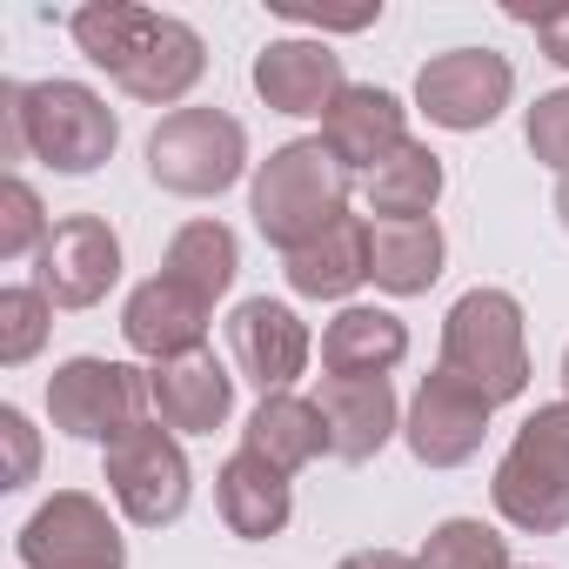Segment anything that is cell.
<instances>
[{
  "instance_id": "obj_1",
  "label": "cell",
  "mask_w": 569,
  "mask_h": 569,
  "mask_svg": "<svg viewBox=\"0 0 569 569\" xmlns=\"http://www.w3.org/2000/svg\"><path fill=\"white\" fill-rule=\"evenodd\" d=\"M248 208H254V228L296 254L309 248L336 214H349V168L329 154V141H289L274 148L261 168H254V188H248Z\"/></svg>"
},
{
  "instance_id": "obj_2",
  "label": "cell",
  "mask_w": 569,
  "mask_h": 569,
  "mask_svg": "<svg viewBox=\"0 0 569 569\" xmlns=\"http://www.w3.org/2000/svg\"><path fill=\"white\" fill-rule=\"evenodd\" d=\"M442 369L476 389L489 409L516 402L529 389V342H522V302L502 289H469L442 316Z\"/></svg>"
},
{
  "instance_id": "obj_3",
  "label": "cell",
  "mask_w": 569,
  "mask_h": 569,
  "mask_svg": "<svg viewBox=\"0 0 569 569\" xmlns=\"http://www.w3.org/2000/svg\"><path fill=\"white\" fill-rule=\"evenodd\" d=\"M489 496L529 536L569 529V402H549L516 429L509 456L496 462Z\"/></svg>"
},
{
  "instance_id": "obj_4",
  "label": "cell",
  "mask_w": 569,
  "mask_h": 569,
  "mask_svg": "<svg viewBox=\"0 0 569 569\" xmlns=\"http://www.w3.org/2000/svg\"><path fill=\"white\" fill-rule=\"evenodd\" d=\"M248 168V128L228 108H174L161 114V128L148 134V174L168 194H221L234 188Z\"/></svg>"
},
{
  "instance_id": "obj_5",
  "label": "cell",
  "mask_w": 569,
  "mask_h": 569,
  "mask_svg": "<svg viewBox=\"0 0 569 569\" xmlns=\"http://www.w3.org/2000/svg\"><path fill=\"white\" fill-rule=\"evenodd\" d=\"M21 114H28V154L48 161L54 174H94L114 141H121V121L114 108L81 88V81H34L21 88Z\"/></svg>"
},
{
  "instance_id": "obj_6",
  "label": "cell",
  "mask_w": 569,
  "mask_h": 569,
  "mask_svg": "<svg viewBox=\"0 0 569 569\" xmlns=\"http://www.w3.org/2000/svg\"><path fill=\"white\" fill-rule=\"evenodd\" d=\"M141 402H148V382L128 369V362H101V356H74L54 369L48 382V416L54 429L81 436V442H114L141 422Z\"/></svg>"
},
{
  "instance_id": "obj_7",
  "label": "cell",
  "mask_w": 569,
  "mask_h": 569,
  "mask_svg": "<svg viewBox=\"0 0 569 569\" xmlns=\"http://www.w3.org/2000/svg\"><path fill=\"white\" fill-rule=\"evenodd\" d=\"M108 489L128 509V522L161 529L188 509V456L161 422H134L108 442Z\"/></svg>"
},
{
  "instance_id": "obj_8",
  "label": "cell",
  "mask_w": 569,
  "mask_h": 569,
  "mask_svg": "<svg viewBox=\"0 0 569 569\" xmlns=\"http://www.w3.org/2000/svg\"><path fill=\"white\" fill-rule=\"evenodd\" d=\"M516 94V68L496 48H449L416 74V108L449 128V134H476L489 128Z\"/></svg>"
},
{
  "instance_id": "obj_9",
  "label": "cell",
  "mask_w": 569,
  "mask_h": 569,
  "mask_svg": "<svg viewBox=\"0 0 569 569\" xmlns=\"http://www.w3.org/2000/svg\"><path fill=\"white\" fill-rule=\"evenodd\" d=\"M21 562L28 569H128V542L88 489H61L28 516Z\"/></svg>"
},
{
  "instance_id": "obj_10",
  "label": "cell",
  "mask_w": 569,
  "mask_h": 569,
  "mask_svg": "<svg viewBox=\"0 0 569 569\" xmlns=\"http://www.w3.org/2000/svg\"><path fill=\"white\" fill-rule=\"evenodd\" d=\"M121 274V241L101 214H68L54 221L48 248H41V281L34 289L54 302V309H94Z\"/></svg>"
},
{
  "instance_id": "obj_11",
  "label": "cell",
  "mask_w": 569,
  "mask_h": 569,
  "mask_svg": "<svg viewBox=\"0 0 569 569\" xmlns=\"http://www.w3.org/2000/svg\"><path fill=\"white\" fill-rule=\"evenodd\" d=\"M402 436H409V456H416V462L456 469V462H469V456L482 449V436H489V402H482L476 389H462L449 369H436V376H422Z\"/></svg>"
},
{
  "instance_id": "obj_12",
  "label": "cell",
  "mask_w": 569,
  "mask_h": 569,
  "mask_svg": "<svg viewBox=\"0 0 569 569\" xmlns=\"http://www.w3.org/2000/svg\"><path fill=\"white\" fill-rule=\"evenodd\" d=\"M228 349H234V369L261 389V396H289V382L309 369V329L289 302H241L228 316Z\"/></svg>"
},
{
  "instance_id": "obj_13",
  "label": "cell",
  "mask_w": 569,
  "mask_h": 569,
  "mask_svg": "<svg viewBox=\"0 0 569 569\" xmlns=\"http://www.w3.org/2000/svg\"><path fill=\"white\" fill-rule=\"evenodd\" d=\"M208 296H194L188 281H174V274H154V281H141V289L128 296V309H121V336H128V349L134 356H148V362H174V356H194L201 349V336H208Z\"/></svg>"
},
{
  "instance_id": "obj_14",
  "label": "cell",
  "mask_w": 569,
  "mask_h": 569,
  "mask_svg": "<svg viewBox=\"0 0 569 569\" xmlns=\"http://www.w3.org/2000/svg\"><path fill=\"white\" fill-rule=\"evenodd\" d=\"M349 74L329 41H268L254 54V94L274 114H329L342 101Z\"/></svg>"
},
{
  "instance_id": "obj_15",
  "label": "cell",
  "mask_w": 569,
  "mask_h": 569,
  "mask_svg": "<svg viewBox=\"0 0 569 569\" xmlns=\"http://www.w3.org/2000/svg\"><path fill=\"white\" fill-rule=\"evenodd\" d=\"M148 402H154L161 429L208 436V429H221L228 409H234V376L214 362V349H194V356L154 362V376H148Z\"/></svg>"
},
{
  "instance_id": "obj_16",
  "label": "cell",
  "mask_w": 569,
  "mask_h": 569,
  "mask_svg": "<svg viewBox=\"0 0 569 569\" xmlns=\"http://www.w3.org/2000/svg\"><path fill=\"white\" fill-rule=\"evenodd\" d=\"M322 141L329 154L356 174V168H382L402 141H409V108L389 88H342V101L322 114Z\"/></svg>"
},
{
  "instance_id": "obj_17",
  "label": "cell",
  "mask_w": 569,
  "mask_h": 569,
  "mask_svg": "<svg viewBox=\"0 0 569 569\" xmlns=\"http://www.w3.org/2000/svg\"><path fill=\"white\" fill-rule=\"evenodd\" d=\"M214 509L221 522L241 536V542H268L289 529V476H281L274 462H261L254 449H234L221 469H214Z\"/></svg>"
},
{
  "instance_id": "obj_18",
  "label": "cell",
  "mask_w": 569,
  "mask_h": 569,
  "mask_svg": "<svg viewBox=\"0 0 569 569\" xmlns=\"http://www.w3.org/2000/svg\"><path fill=\"white\" fill-rule=\"evenodd\" d=\"M316 402L329 416V442H336L342 462H369L396 436V389H389V376H329Z\"/></svg>"
},
{
  "instance_id": "obj_19",
  "label": "cell",
  "mask_w": 569,
  "mask_h": 569,
  "mask_svg": "<svg viewBox=\"0 0 569 569\" xmlns=\"http://www.w3.org/2000/svg\"><path fill=\"white\" fill-rule=\"evenodd\" d=\"M369 281V221L362 214H336L309 248L289 254V289L309 302H342Z\"/></svg>"
},
{
  "instance_id": "obj_20",
  "label": "cell",
  "mask_w": 569,
  "mask_h": 569,
  "mask_svg": "<svg viewBox=\"0 0 569 569\" xmlns=\"http://www.w3.org/2000/svg\"><path fill=\"white\" fill-rule=\"evenodd\" d=\"M241 449H254L261 462H274L281 476H296V469H309L322 449H336L329 442V416H322V402H309V396H261V409L248 416V429H241Z\"/></svg>"
},
{
  "instance_id": "obj_21",
  "label": "cell",
  "mask_w": 569,
  "mask_h": 569,
  "mask_svg": "<svg viewBox=\"0 0 569 569\" xmlns=\"http://www.w3.org/2000/svg\"><path fill=\"white\" fill-rule=\"evenodd\" d=\"M442 274V228L436 221H376L369 228V281L389 296H429Z\"/></svg>"
},
{
  "instance_id": "obj_22",
  "label": "cell",
  "mask_w": 569,
  "mask_h": 569,
  "mask_svg": "<svg viewBox=\"0 0 569 569\" xmlns=\"http://www.w3.org/2000/svg\"><path fill=\"white\" fill-rule=\"evenodd\" d=\"M409 356V329L389 309H342L322 329V369L329 376H389Z\"/></svg>"
},
{
  "instance_id": "obj_23",
  "label": "cell",
  "mask_w": 569,
  "mask_h": 569,
  "mask_svg": "<svg viewBox=\"0 0 569 569\" xmlns=\"http://www.w3.org/2000/svg\"><path fill=\"white\" fill-rule=\"evenodd\" d=\"M161 21H168V14L134 8V0H94V8H81V14H74V48H81L94 68H108V74L121 81V74L154 48Z\"/></svg>"
},
{
  "instance_id": "obj_24",
  "label": "cell",
  "mask_w": 569,
  "mask_h": 569,
  "mask_svg": "<svg viewBox=\"0 0 569 569\" xmlns=\"http://www.w3.org/2000/svg\"><path fill=\"white\" fill-rule=\"evenodd\" d=\"M208 74V48H201V34L188 28V21H161V34H154V48L121 74V94H134V101H148V108H168V101H181L194 81Z\"/></svg>"
},
{
  "instance_id": "obj_25",
  "label": "cell",
  "mask_w": 569,
  "mask_h": 569,
  "mask_svg": "<svg viewBox=\"0 0 569 569\" xmlns=\"http://www.w3.org/2000/svg\"><path fill=\"white\" fill-rule=\"evenodd\" d=\"M362 201L376 221H429V208L442 201V154H429L422 141H402L362 181Z\"/></svg>"
},
{
  "instance_id": "obj_26",
  "label": "cell",
  "mask_w": 569,
  "mask_h": 569,
  "mask_svg": "<svg viewBox=\"0 0 569 569\" xmlns=\"http://www.w3.org/2000/svg\"><path fill=\"white\" fill-rule=\"evenodd\" d=\"M234 268H241V241H234V228H221V221H188V228H174V241H168V254H161V274L188 281V289L208 296V302L228 296Z\"/></svg>"
},
{
  "instance_id": "obj_27",
  "label": "cell",
  "mask_w": 569,
  "mask_h": 569,
  "mask_svg": "<svg viewBox=\"0 0 569 569\" xmlns=\"http://www.w3.org/2000/svg\"><path fill=\"white\" fill-rule=\"evenodd\" d=\"M416 562L422 569H509V542L489 522H476V516H449V522L429 529Z\"/></svg>"
},
{
  "instance_id": "obj_28",
  "label": "cell",
  "mask_w": 569,
  "mask_h": 569,
  "mask_svg": "<svg viewBox=\"0 0 569 569\" xmlns=\"http://www.w3.org/2000/svg\"><path fill=\"white\" fill-rule=\"evenodd\" d=\"M48 322H54V302L41 289H0V362L8 369L34 362L48 342Z\"/></svg>"
},
{
  "instance_id": "obj_29",
  "label": "cell",
  "mask_w": 569,
  "mask_h": 569,
  "mask_svg": "<svg viewBox=\"0 0 569 569\" xmlns=\"http://www.w3.org/2000/svg\"><path fill=\"white\" fill-rule=\"evenodd\" d=\"M48 214H41V194L14 174L0 188V261H21V254H41L48 248Z\"/></svg>"
},
{
  "instance_id": "obj_30",
  "label": "cell",
  "mask_w": 569,
  "mask_h": 569,
  "mask_svg": "<svg viewBox=\"0 0 569 569\" xmlns=\"http://www.w3.org/2000/svg\"><path fill=\"white\" fill-rule=\"evenodd\" d=\"M529 154L569 181V88H556L529 108Z\"/></svg>"
},
{
  "instance_id": "obj_31",
  "label": "cell",
  "mask_w": 569,
  "mask_h": 569,
  "mask_svg": "<svg viewBox=\"0 0 569 569\" xmlns=\"http://www.w3.org/2000/svg\"><path fill=\"white\" fill-rule=\"evenodd\" d=\"M522 28H536V41H542V54L556 61V68H569V8H522V0H516V8H509Z\"/></svg>"
},
{
  "instance_id": "obj_32",
  "label": "cell",
  "mask_w": 569,
  "mask_h": 569,
  "mask_svg": "<svg viewBox=\"0 0 569 569\" xmlns=\"http://www.w3.org/2000/svg\"><path fill=\"white\" fill-rule=\"evenodd\" d=\"M0 436H8V449H14V469H8V489H21V482H34V429H28V416H21V409H0Z\"/></svg>"
},
{
  "instance_id": "obj_33",
  "label": "cell",
  "mask_w": 569,
  "mask_h": 569,
  "mask_svg": "<svg viewBox=\"0 0 569 569\" xmlns=\"http://www.w3.org/2000/svg\"><path fill=\"white\" fill-rule=\"evenodd\" d=\"M0 141H8V161H28V114H21V81L0 88Z\"/></svg>"
},
{
  "instance_id": "obj_34",
  "label": "cell",
  "mask_w": 569,
  "mask_h": 569,
  "mask_svg": "<svg viewBox=\"0 0 569 569\" xmlns=\"http://www.w3.org/2000/svg\"><path fill=\"white\" fill-rule=\"evenodd\" d=\"M336 569H422V562L402 556V549H356V556H342Z\"/></svg>"
},
{
  "instance_id": "obj_35",
  "label": "cell",
  "mask_w": 569,
  "mask_h": 569,
  "mask_svg": "<svg viewBox=\"0 0 569 569\" xmlns=\"http://www.w3.org/2000/svg\"><path fill=\"white\" fill-rule=\"evenodd\" d=\"M556 214H562V228H569V181L556 188Z\"/></svg>"
},
{
  "instance_id": "obj_36",
  "label": "cell",
  "mask_w": 569,
  "mask_h": 569,
  "mask_svg": "<svg viewBox=\"0 0 569 569\" xmlns=\"http://www.w3.org/2000/svg\"><path fill=\"white\" fill-rule=\"evenodd\" d=\"M562 389H569V349H562Z\"/></svg>"
}]
</instances>
